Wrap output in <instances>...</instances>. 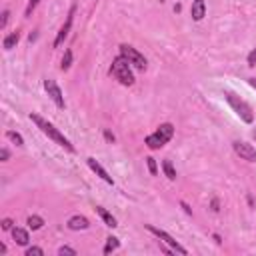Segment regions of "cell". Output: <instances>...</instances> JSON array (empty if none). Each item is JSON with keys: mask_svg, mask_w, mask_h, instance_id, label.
Returning a JSON list of instances; mask_svg holds the SVG:
<instances>
[{"mask_svg": "<svg viewBox=\"0 0 256 256\" xmlns=\"http://www.w3.org/2000/svg\"><path fill=\"white\" fill-rule=\"evenodd\" d=\"M232 150L236 152V156H240V160L246 162H256V148L244 140H234L232 142Z\"/></svg>", "mask_w": 256, "mask_h": 256, "instance_id": "8", "label": "cell"}, {"mask_svg": "<svg viewBox=\"0 0 256 256\" xmlns=\"http://www.w3.org/2000/svg\"><path fill=\"white\" fill-rule=\"evenodd\" d=\"M66 226H68V230H74V232H78V230H88V228H90V220H88L86 216L74 214V216L68 218Z\"/></svg>", "mask_w": 256, "mask_h": 256, "instance_id": "11", "label": "cell"}, {"mask_svg": "<svg viewBox=\"0 0 256 256\" xmlns=\"http://www.w3.org/2000/svg\"><path fill=\"white\" fill-rule=\"evenodd\" d=\"M0 254H6V246L0 242Z\"/></svg>", "mask_w": 256, "mask_h": 256, "instance_id": "33", "label": "cell"}, {"mask_svg": "<svg viewBox=\"0 0 256 256\" xmlns=\"http://www.w3.org/2000/svg\"><path fill=\"white\" fill-rule=\"evenodd\" d=\"M146 166H148V172H150L152 176H156V174H158V164H156V158L148 156V158H146Z\"/></svg>", "mask_w": 256, "mask_h": 256, "instance_id": "21", "label": "cell"}, {"mask_svg": "<svg viewBox=\"0 0 256 256\" xmlns=\"http://www.w3.org/2000/svg\"><path fill=\"white\" fill-rule=\"evenodd\" d=\"M162 170H164V176H166L170 182L176 180V168H174V164H172L170 160H162Z\"/></svg>", "mask_w": 256, "mask_h": 256, "instance_id": "17", "label": "cell"}, {"mask_svg": "<svg viewBox=\"0 0 256 256\" xmlns=\"http://www.w3.org/2000/svg\"><path fill=\"white\" fill-rule=\"evenodd\" d=\"M252 138H254V142H256V130H254V132H252Z\"/></svg>", "mask_w": 256, "mask_h": 256, "instance_id": "34", "label": "cell"}, {"mask_svg": "<svg viewBox=\"0 0 256 256\" xmlns=\"http://www.w3.org/2000/svg\"><path fill=\"white\" fill-rule=\"evenodd\" d=\"M118 48H120V54L132 64V68H136V70H146L148 62H146L144 54H140L134 46H130V44H120Z\"/></svg>", "mask_w": 256, "mask_h": 256, "instance_id": "6", "label": "cell"}, {"mask_svg": "<svg viewBox=\"0 0 256 256\" xmlns=\"http://www.w3.org/2000/svg\"><path fill=\"white\" fill-rule=\"evenodd\" d=\"M8 18H10V10L6 8V10L2 12V18H0V28H6V24H8Z\"/></svg>", "mask_w": 256, "mask_h": 256, "instance_id": "26", "label": "cell"}, {"mask_svg": "<svg viewBox=\"0 0 256 256\" xmlns=\"http://www.w3.org/2000/svg\"><path fill=\"white\" fill-rule=\"evenodd\" d=\"M248 84H250V86L256 90V76H254V78H250V80H248Z\"/></svg>", "mask_w": 256, "mask_h": 256, "instance_id": "32", "label": "cell"}, {"mask_svg": "<svg viewBox=\"0 0 256 256\" xmlns=\"http://www.w3.org/2000/svg\"><path fill=\"white\" fill-rule=\"evenodd\" d=\"M102 134H104V138H106V142H110V144H114V142H116V136H114V134H112L110 130H104Z\"/></svg>", "mask_w": 256, "mask_h": 256, "instance_id": "28", "label": "cell"}, {"mask_svg": "<svg viewBox=\"0 0 256 256\" xmlns=\"http://www.w3.org/2000/svg\"><path fill=\"white\" fill-rule=\"evenodd\" d=\"M44 90H46V94H48V98L58 106V108H64L66 106V102H64V94H62V90H60V86L56 84V80H52V78H46L44 80Z\"/></svg>", "mask_w": 256, "mask_h": 256, "instance_id": "9", "label": "cell"}, {"mask_svg": "<svg viewBox=\"0 0 256 256\" xmlns=\"http://www.w3.org/2000/svg\"><path fill=\"white\" fill-rule=\"evenodd\" d=\"M120 248V240L116 238V236H108L106 238V244H104V248H102V254H112V252H116Z\"/></svg>", "mask_w": 256, "mask_h": 256, "instance_id": "16", "label": "cell"}, {"mask_svg": "<svg viewBox=\"0 0 256 256\" xmlns=\"http://www.w3.org/2000/svg\"><path fill=\"white\" fill-rule=\"evenodd\" d=\"M0 160H2V162L10 160V150H8V148H2V150H0Z\"/></svg>", "mask_w": 256, "mask_h": 256, "instance_id": "29", "label": "cell"}, {"mask_svg": "<svg viewBox=\"0 0 256 256\" xmlns=\"http://www.w3.org/2000/svg\"><path fill=\"white\" fill-rule=\"evenodd\" d=\"M174 136V124L172 122H164L160 124L152 134H148L144 138V144L150 148V150H160L164 144H168Z\"/></svg>", "mask_w": 256, "mask_h": 256, "instance_id": "3", "label": "cell"}, {"mask_svg": "<svg viewBox=\"0 0 256 256\" xmlns=\"http://www.w3.org/2000/svg\"><path fill=\"white\" fill-rule=\"evenodd\" d=\"M38 2H40V0H28V4H26V10H24V16H26V18H30V16H32V12L36 10Z\"/></svg>", "mask_w": 256, "mask_h": 256, "instance_id": "23", "label": "cell"}, {"mask_svg": "<svg viewBox=\"0 0 256 256\" xmlns=\"http://www.w3.org/2000/svg\"><path fill=\"white\" fill-rule=\"evenodd\" d=\"M86 164H88V168H90V170H92V172H94L96 176H100V178H102V180H104L106 184H110V186L114 184V180H112V176H110V174L106 172V168H104V166H102V164H100V162H98L96 158H92V156H88V158H86Z\"/></svg>", "mask_w": 256, "mask_h": 256, "instance_id": "10", "label": "cell"}, {"mask_svg": "<svg viewBox=\"0 0 256 256\" xmlns=\"http://www.w3.org/2000/svg\"><path fill=\"white\" fill-rule=\"evenodd\" d=\"M18 42H20V32L14 30V32H10V34H6V36L2 38V48H4V50H12V48H16Z\"/></svg>", "mask_w": 256, "mask_h": 256, "instance_id": "15", "label": "cell"}, {"mask_svg": "<svg viewBox=\"0 0 256 256\" xmlns=\"http://www.w3.org/2000/svg\"><path fill=\"white\" fill-rule=\"evenodd\" d=\"M180 206H182V208H184V212H186V214H190V216H192V208H190V206H188V204H186V202H184V200H182V202H180Z\"/></svg>", "mask_w": 256, "mask_h": 256, "instance_id": "31", "label": "cell"}, {"mask_svg": "<svg viewBox=\"0 0 256 256\" xmlns=\"http://www.w3.org/2000/svg\"><path fill=\"white\" fill-rule=\"evenodd\" d=\"M96 212H98V216L102 218V222L108 226V228H116L118 226V220L112 216V212H108L104 206H96Z\"/></svg>", "mask_w": 256, "mask_h": 256, "instance_id": "14", "label": "cell"}, {"mask_svg": "<svg viewBox=\"0 0 256 256\" xmlns=\"http://www.w3.org/2000/svg\"><path fill=\"white\" fill-rule=\"evenodd\" d=\"M0 226H2V230H12L14 228V222H12V218H4L0 222Z\"/></svg>", "mask_w": 256, "mask_h": 256, "instance_id": "27", "label": "cell"}, {"mask_svg": "<svg viewBox=\"0 0 256 256\" xmlns=\"http://www.w3.org/2000/svg\"><path fill=\"white\" fill-rule=\"evenodd\" d=\"M72 58H74V56H72V50L66 48V50H64V56H62V62H60V70H62V72H68V70H70Z\"/></svg>", "mask_w": 256, "mask_h": 256, "instance_id": "19", "label": "cell"}, {"mask_svg": "<svg viewBox=\"0 0 256 256\" xmlns=\"http://www.w3.org/2000/svg\"><path fill=\"white\" fill-rule=\"evenodd\" d=\"M210 206H212V210H214V212H218V210H220V200H218V198H212Z\"/></svg>", "mask_w": 256, "mask_h": 256, "instance_id": "30", "label": "cell"}, {"mask_svg": "<svg viewBox=\"0 0 256 256\" xmlns=\"http://www.w3.org/2000/svg\"><path fill=\"white\" fill-rule=\"evenodd\" d=\"M190 16H192L194 22H200V20L206 16V2H204V0H192Z\"/></svg>", "mask_w": 256, "mask_h": 256, "instance_id": "12", "label": "cell"}, {"mask_svg": "<svg viewBox=\"0 0 256 256\" xmlns=\"http://www.w3.org/2000/svg\"><path fill=\"white\" fill-rule=\"evenodd\" d=\"M74 14H76V4L70 6V10H68V14H66V20H64V24L60 26V30H58V34H56V38H54V42H52L54 48L62 46V42L68 38L70 28H72V22H74Z\"/></svg>", "mask_w": 256, "mask_h": 256, "instance_id": "7", "label": "cell"}, {"mask_svg": "<svg viewBox=\"0 0 256 256\" xmlns=\"http://www.w3.org/2000/svg\"><path fill=\"white\" fill-rule=\"evenodd\" d=\"M6 138H8L10 142H14L16 146H24V138H22L18 132H14V130H8V132H6Z\"/></svg>", "mask_w": 256, "mask_h": 256, "instance_id": "20", "label": "cell"}, {"mask_svg": "<svg viewBox=\"0 0 256 256\" xmlns=\"http://www.w3.org/2000/svg\"><path fill=\"white\" fill-rule=\"evenodd\" d=\"M224 98H226V102H228V106L236 112V116L244 122V124H252L254 122V112H252V106L246 102V100H242L240 96H236L234 92H224Z\"/></svg>", "mask_w": 256, "mask_h": 256, "instance_id": "4", "label": "cell"}, {"mask_svg": "<svg viewBox=\"0 0 256 256\" xmlns=\"http://www.w3.org/2000/svg\"><path fill=\"white\" fill-rule=\"evenodd\" d=\"M146 230L150 232V234H154L162 244H166V246H170L174 252H178V254H182V256H186L188 254V250L178 242V240H174V236H170L166 230H162V228H156V226H152V224H146Z\"/></svg>", "mask_w": 256, "mask_h": 256, "instance_id": "5", "label": "cell"}, {"mask_svg": "<svg viewBox=\"0 0 256 256\" xmlns=\"http://www.w3.org/2000/svg\"><path fill=\"white\" fill-rule=\"evenodd\" d=\"M246 62H248V66L252 68V66H256V46L248 52V56H246Z\"/></svg>", "mask_w": 256, "mask_h": 256, "instance_id": "25", "label": "cell"}, {"mask_svg": "<svg viewBox=\"0 0 256 256\" xmlns=\"http://www.w3.org/2000/svg\"><path fill=\"white\" fill-rule=\"evenodd\" d=\"M110 76H114L122 86H132L134 84V72H132V64L122 56L118 54L114 60H112V66H110Z\"/></svg>", "mask_w": 256, "mask_h": 256, "instance_id": "2", "label": "cell"}, {"mask_svg": "<svg viewBox=\"0 0 256 256\" xmlns=\"http://www.w3.org/2000/svg\"><path fill=\"white\" fill-rule=\"evenodd\" d=\"M28 118H30V120L36 124V128H38L42 134H46L52 142H56L58 146H62V148H64V150H68V152H76L74 144H72V142H70V140H68V138H66V136H64V134H62V132H60L52 122H48L46 118H42V116H40V114H36V112H30V116H28Z\"/></svg>", "mask_w": 256, "mask_h": 256, "instance_id": "1", "label": "cell"}, {"mask_svg": "<svg viewBox=\"0 0 256 256\" xmlns=\"http://www.w3.org/2000/svg\"><path fill=\"white\" fill-rule=\"evenodd\" d=\"M64 254H68V256H76L78 252H76L74 248H70V246H60V248H58V256H64Z\"/></svg>", "mask_w": 256, "mask_h": 256, "instance_id": "24", "label": "cell"}, {"mask_svg": "<svg viewBox=\"0 0 256 256\" xmlns=\"http://www.w3.org/2000/svg\"><path fill=\"white\" fill-rule=\"evenodd\" d=\"M10 232H12V238H14V242H16L18 246H28V242H30L28 230H24V228H20V226H14Z\"/></svg>", "mask_w": 256, "mask_h": 256, "instance_id": "13", "label": "cell"}, {"mask_svg": "<svg viewBox=\"0 0 256 256\" xmlns=\"http://www.w3.org/2000/svg\"><path fill=\"white\" fill-rule=\"evenodd\" d=\"M26 224H28V228H30V230H40V228L44 226V218H42V216H38V214H32V216H28Z\"/></svg>", "mask_w": 256, "mask_h": 256, "instance_id": "18", "label": "cell"}, {"mask_svg": "<svg viewBox=\"0 0 256 256\" xmlns=\"http://www.w3.org/2000/svg\"><path fill=\"white\" fill-rule=\"evenodd\" d=\"M26 256H44V250L40 246H26Z\"/></svg>", "mask_w": 256, "mask_h": 256, "instance_id": "22", "label": "cell"}]
</instances>
